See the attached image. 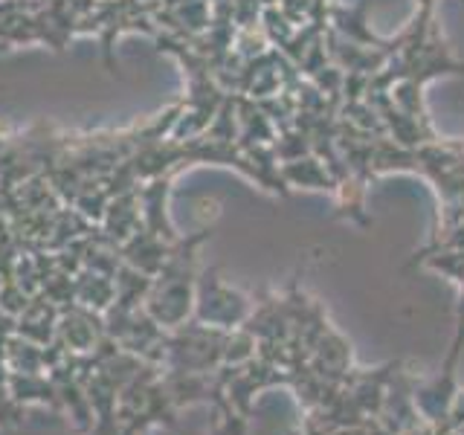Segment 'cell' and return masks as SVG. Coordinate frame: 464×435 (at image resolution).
<instances>
[{
  "label": "cell",
  "mask_w": 464,
  "mask_h": 435,
  "mask_svg": "<svg viewBox=\"0 0 464 435\" xmlns=\"http://www.w3.org/2000/svg\"><path fill=\"white\" fill-rule=\"evenodd\" d=\"M464 348V308H461V319H459V331H456V340H453V348H450V357L444 362V369L439 377H432L424 386H415V406H418V415L427 420L430 427L439 430L450 410H453V401H456V362H459V354Z\"/></svg>",
  "instance_id": "6da1fadb"
}]
</instances>
